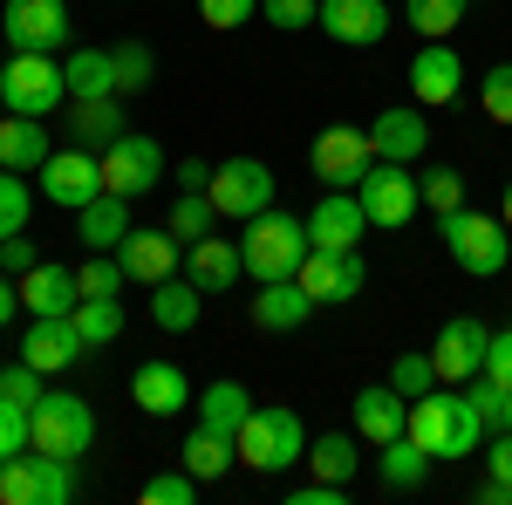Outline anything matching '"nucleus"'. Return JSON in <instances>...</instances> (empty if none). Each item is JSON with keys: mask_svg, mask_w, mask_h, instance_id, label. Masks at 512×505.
I'll list each match as a JSON object with an SVG mask.
<instances>
[{"mask_svg": "<svg viewBox=\"0 0 512 505\" xmlns=\"http://www.w3.org/2000/svg\"><path fill=\"white\" fill-rule=\"evenodd\" d=\"M239 260L253 280H294V267L308 260V219H294V212H260V219H246L239 226Z\"/></svg>", "mask_w": 512, "mask_h": 505, "instance_id": "obj_3", "label": "nucleus"}, {"mask_svg": "<svg viewBox=\"0 0 512 505\" xmlns=\"http://www.w3.org/2000/svg\"><path fill=\"white\" fill-rule=\"evenodd\" d=\"M355 410V437L362 444H390V437H403V417H410V396H396L390 383H369L349 396Z\"/></svg>", "mask_w": 512, "mask_h": 505, "instance_id": "obj_24", "label": "nucleus"}, {"mask_svg": "<svg viewBox=\"0 0 512 505\" xmlns=\"http://www.w3.org/2000/svg\"><path fill=\"white\" fill-rule=\"evenodd\" d=\"M355 465H362V451H355L349 430L308 437V471H315V478H328V485H355Z\"/></svg>", "mask_w": 512, "mask_h": 505, "instance_id": "obj_35", "label": "nucleus"}, {"mask_svg": "<svg viewBox=\"0 0 512 505\" xmlns=\"http://www.w3.org/2000/svg\"><path fill=\"white\" fill-rule=\"evenodd\" d=\"M76 355H89V342L76 335L69 314H35V321H28V335H21V362H35L41 376H55V369H69Z\"/></svg>", "mask_w": 512, "mask_h": 505, "instance_id": "obj_21", "label": "nucleus"}, {"mask_svg": "<svg viewBox=\"0 0 512 505\" xmlns=\"http://www.w3.org/2000/svg\"><path fill=\"white\" fill-rule=\"evenodd\" d=\"M151 76H158V55H151L144 41H123L117 48V96H144Z\"/></svg>", "mask_w": 512, "mask_h": 505, "instance_id": "obj_42", "label": "nucleus"}, {"mask_svg": "<svg viewBox=\"0 0 512 505\" xmlns=\"http://www.w3.org/2000/svg\"><path fill=\"white\" fill-rule=\"evenodd\" d=\"M0 396H14L21 410H35L41 396H48V389H41V369L35 362H7V369H0Z\"/></svg>", "mask_w": 512, "mask_h": 505, "instance_id": "obj_47", "label": "nucleus"}, {"mask_svg": "<svg viewBox=\"0 0 512 505\" xmlns=\"http://www.w3.org/2000/svg\"><path fill=\"white\" fill-rule=\"evenodd\" d=\"M478 505H512V485H506V478H492V471H485V485H478Z\"/></svg>", "mask_w": 512, "mask_h": 505, "instance_id": "obj_56", "label": "nucleus"}, {"mask_svg": "<svg viewBox=\"0 0 512 505\" xmlns=\"http://www.w3.org/2000/svg\"><path fill=\"white\" fill-rule=\"evenodd\" d=\"M82 287H76V267H48V260H35V267L21 273V308L28 314H76Z\"/></svg>", "mask_w": 512, "mask_h": 505, "instance_id": "obj_27", "label": "nucleus"}, {"mask_svg": "<svg viewBox=\"0 0 512 505\" xmlns=\"http://www.w3.org/2000/svg\"><path fill=\"white\" fill-rule=\"evenodd\" d=\"M164 226L192 246V239H205L212 226H219V205H212L205 192H178V198H171V219H164Z\"/></svg>", "mask_w": 512, "mask_h": 505, "instance_id": "obj_39", "label": "nucleus"}, {"mask_svg": "<svg viewBox=\"0 0 512 505\" xmlns=\"http://www.w3.org/2000/svg\"><path fill=\"white\" fill-rule=\"evenodd\" d=\"M294 280L308 287V301H315V308H349L355 294L369 287V267H362V253H328V246H308V260L294 267Z\"/></svg>", "mask_w": 512, "mask_h": 505, "instance_id": "obj_11", "label": "nucleus"}, {"mask_svg": "<svg viewBox=\"0 0 512 505\" xmlns=\"http://www.w3.org/2000/svg\"><path fill=\"white\" fill-rule=\"evenodd\" d=\"M123 130H130V117H123L117 96H82L76 117H69V144H82V151H110Z\"/></svg>", "mask_w": 512, "mask_h": 505, "instance_id": "obj_29", "label": "nucleus"}, {"mask_svg": "<svg viewBox=\"0 0 512 505\" xmlns=\"http://www.w3.org/2000/svg\"><path fill=\"white\" fill-rule=\"evenodd\" d=\"M499 219H506V226H512V185H506V205H499Z\"/></svg>", "mask_w": 512, "mask_h": 505, "instance_id": "obj_57", "label": "nucleus"}, {"mask_svg": "<svg viewBox=\"0 0 512 505\" xmlns=\"http://www.w3.org/2000/svg\"><path fill=\"white\" fill-rule=\"evenodd\" d=\"M437 239H444V253L472 273V280H492V273H506V260H512V226L492 219V212H472V205L444 212V219H437Z\"/></svg>", "mask_w": 512, "mask_h": 505, "instance_id": "obj_4", "label": "nucleus"}, {"mask_svg": "<svg viewBox=\"0 0 512 505\" xmlns=\"http://www.w3.org/2000/svg\"><path fill=\"white\" fill-rule=\"evenodd\" d=\"M14 314H21V280H7V273H0V328H7Z\"/></svg>", "mask_w": 512, "mask_h": 505, "instance_id": "obj_55", "label": "nucleus"}, {"mask_svg": "<svg viewBox=\"0 0 512 505\" xmlns=\"http://www.w3.org/2000/svg\"><path fill=\"white\" fill-rule=\"evenodd\" d=\"M0 117H7V96H0Z\"/></svg>", "mask_w": 512, "mask_h": 505, "instance_id": "obj_58", "label": "nucleus"}, {"mask_svg": "<svg viewBox=\"0 0 512 505\" xmlns=\"http://www.w3.org/2000/svg\"><path fill=\"white\" fill-rule=\"evenodd\" d=\"M260 14H267V21H274L280 35H301V28H315L321 0H260Z\"/></svg>", "mask_w": 512, "mask_h": 505, "instance_id": "obj_49", "label": "nucleus"}, {"mask_svg": "<svg viewBox=\"0 0 512 505\" xmlns=\"http://www.w3.org/2000/svg\"><path fill=\"white\" fill-rule=\"evenodd\" d=\"M233 444H239V465H253V471L308 465V424H301L294 403H260V410H246V424H239Z\"/></svg>", "mask_w": 512, "mask_h": 505, "instance_id": "obj_2", "label": "nucleus"}, {"mask_svg": "<svg viewBox=\"0 0 512 505\" xmlns=\"http://www.w3.org/2000/svg\"><path fill=\"white\" fill-rule=\"evenodd\" d=\"M178 185H185V192H205V185H212V164H205V157H185V164H178Z\"/></svg>", "mask_w": 512, "mask_h": 505, "instance_id": "obj_54", "label": "nucleus"}, {"mask_svg": "<svg viewBox=\"0 0 512 505\" xmlns=\"http://www.w3.org/2000/svg\"><path fill=\"white\" fill-rule=\"evenodd\" d=\"M0 28H7V48L55 55V48H69V0H7Z\"/></svg>", "mask_w": 512, "mask_h": 505, "instance_id": "obj_15", "label": "nucleus"}, {"mask_svg": "<svg viewBox=\"0 0 512 505\" xmlns=\"http://www.w3.org/2000/svg\"><path fill=\"white\" fill-rule=\"evenodd\" d=\"M76 499V465L69 458H55V451H21V458H7L0 471V505H69Z\"/></svg>", "mask_w": 512, "mask_h": 505, "instance_id": "obj_6", "label": "nucleus"}, {"mask_svg": "<svg viewBox=\"0 0 512 505\" xmlns=\"http://www.w3.org/2000/svg\"><path fill=\"white\" fill-rule=\"evenodd\" d=\"M28 424H35V451H55V458H89V444H96V410L69 396V389H48L35 410H28Z\"/></svg>", "mask_w": 512, "mask_h": 505, "instance_id": "obj_7", "label": "nucleus"}, {"mask_svg": "<svg viewBox=\"0 0 512 505\" xmlns=\"http://www.w3.org/2000/svg\"><path fill=\"white\" fill-rule=\"evenodd\" d=\"M287 505H349V485L315 478V485H294V492H287Z\"/></svg>", "mask_w": 512, "mask_h": 505, "instance_id": "obj_52", "label": "nucleus"}, {"mask_svg": "<svg viewBox=\"0 0 512 505\" xmlns=\"http://www.w3.org/2000/svg\"><path fill=\"white\" fill-rule=\"evenodd\" d=\"M35 185L48 205H62V212H82L89 198L103 192V157L82 151V144H69V151H55L48 164L35 171Z\"/></svg>", "mask_w": 512, "mask_h": 505, "instance_id": "obj_14", "label": "nucleus"}, {"mask_svg": "<svg viewBox=\"0 0 512 505\" xmlns=\"http://www.w3.org/2000/svg\"><path fill=\"white\" fill-rule=\"evenodd\" d=\"M403 430L431 451V458H472L478 444H485V417H478V403L465 396V389H431V396H417L410 403V417H403Z\"/></svg>", "mask_w": 512, "mask_h": 505, "instance_id": "obj_1", "label": "nucleus"}, {"mask_svg": "<svg viewBox=\"0 0 512 505\" xmlns=\"http://www.w3.org/2000/svg\"><path fill=\"white\" fill-rule=\"evenodd\" d=\"M369 144H376V157L383 164H417V157L431 151V123H424V103H396V110H383V117L369 123Z\"/></svg>", "mask_w": 512, "mask_h": 505, "instance_id": "obj_22", "label": "nucleus"}, {"mask_svg": "<svg viewBox=\"0 0 512 505\" xmlns=\"http://www.w3.org/2000/svg\"><path fill=\"white\" fill-rule=\"evenodd\" d=\"M123 273L137 280V287H158V280H171L178 273V260H185V239L171 233V226H130L117 246Z\"/></svg>", "mask_w": 512, "mask_h": 505, "instance_id": "obj_16", "label": "nucleus"}, {"mask_svg": "<svg viewBox=\"0 0 512 505\" xmlns=\"http://www.w3.org/2000/svg\"><path fill=\"white\" fill-rule=\"evenodd\" d=\"M69 321H76V335L89 342V355L110 349V342L123 335V308H117V301H76V314H69Z\"/></svg>", "mask_w": 512, "mask_h": 505, "instance_id": "obj_37", "label": "nucleus"}, {"mask_svg": "<svg viewBox=\"0 0 512 505\" xmlns=\"http://www.w3.org/2000/svg\"><path fill=\"white\" fill-rule=\"evenodd\" d=\"M76 287H82V301H117L123 287H130V273H123L117 253H96V260L76 267Z\"/></svg>", "mask_w": 512, "mask_h": 505, "instance_id": "obj_40", "label": "nucleus"}, {"mask_svg": "<svg viewBox=\"0 0 512 505\" xmlns=\"http://www.w3.org/2000/svg\"><path fill=\"white\" fill-rule=\"evenodd\" d=\"M390 389L396 396H410V403H417V396H431L437 389V362H431V349H403L390 362Z\"/></svg>", "mask_w": 512, "mask_h": 505, "instance_id": "obj_41", "label": "nucleus"}, {"mask_svg": "<svg viewBox=\"0 0 512 505\" xmlns=\"http://www.w3.org/2000/svg\"><path fill=\"white\" fill-rule=\"evenodd\" d=\"M198 314H205V294H198L192 280H158L151 287V321H158L164 335H185V328H198Z\"/></svg>", "mask_w": 512, "mask_h": 505, "instance_id": "obj_31", "label": "nucleus"}, {"mask_svg": "<svg viewBox=\"0 0 512 505\" xmlns=\"http://www.w3.org/2000/svg\"><path fill=\"white\" fill-rule=\"evenodd\" d=\"M485 471L512 485V430H499V437H492V451H485Z\"/></svg>", "mask_w": 512, "mask_h": 505, "instance_id": "obj_53", "label": "nucleus"}, {"mask_svg": "<svg viewBox=\"0 0 512 505\" xmlns=\"http://www.w3.org/2000/svg\"><path fill=\"white\" fill-rule=\"evenodd\" d=\"M485 349H492V328L478 321V314H458V321H444L431 342V362H437V383L465 389L472 376H485Z\"/></svg>", "mask_w": 512, "mask_h": 505, "instance_id": "obj_12", "label": "nucleus"}, {"mask_svg": "<svg viewBox=\"0 0 512 505\" xmlns=\"http://www.w3.org/2000/svg\"><path fill=\"white\" fill-rule=\"evenodd\" d=\"M144 505H192L198 499V478L192 471H158V478H144Z\"/></svg>", "mask_w": 512, "mask_h": 505, "instance_id": "obj_45", "label": "nucleus"}, {"mask_svg": "<svg viewBox=\"0 0 512 505\" xmlns=\"http://www.w3.org/2000/svg\"><path fill=\"white\" fill-rule=\"evenodd\" d=\"M62 76H69V96H117V48H76L69 62H62Z\"/></svg>", "mask_w": 512, "mask_h": 505, "instance_id": "obj_33", "label": "nucleus"}, {"mask_svg": "<svg viewBox=\"0 0 512 505\" xmlns=\"http://www.w3.org/2000/svg\"><path fill=\"white\" fill-rule=\"evenodd\" d=\"M369 233V212L355 192H321V205L308 212V246H328V253H355Z\"/></svg>", "mask_w": 512, "mask_h": 505, "instance_id": "obj_18", "label": "nucleus"}, {"mask_svg": "<svg viewBox=\"0 0 512 505\" xmlns=\"http://www.w3.org/2000/svg\"><path fill=\"white\" fill-rule=\"evenodd\" d=\"M315 28L328 41H342V48H376L390 35V7L383 0H321Z\"/></svg>", "mask_w": 512, "mask_h": 505, "instance_id": "obj_17", "label": "nucleus"}, {"mask_svg": "<svg viewBox=\"0 0 512 505\" xmlns=\"http://www.w3.org/2000/svg\"><path fill=\"white\" fill-rule=\"evenodd\" d=\"M41 253H35V239L28 233H14V239H0V273H14V280H21V273L35 267Z\"/></svg>", "mask_w": 512, "mask_h": 505, "instance_id": "obj_51", "label": "nucleus"}, {"mask_svg": "<svg viewBox=\"0 0 512 505\" xmlns=\"http://www.w3.org/2000/svg\"><path fill=\"white\" fill-rule=\"evenodd\" d=\"M239 458V444L226 437V430H212V424H198L192 437H185V471H192L198 485H212V478H226Z\"/></svg>", "mask_w": 512, "mask_h": 505, "instance_id": "obj_34", "label": "nucleus"}, {"mask_svg": "<svg viewBox=\"0 0 512 505\" xmlns=\"http://www.w3.org/2000/svg\"><path fill=\"white\" fill-rule=\"evenodd\" d=\"M485 376H492L499 389H512V321L492 335V349H485Z\"/></svg>", "mask_w": 512, "mask_h": 505, "instance_id": "obj_50", "label": "nucleus"}, {"mask_svg": "<svg viewBox=\"0 0 512 505\" xmlns=\"http://www.w3.org/2000/svg\"><path fill=\"white\" fill-rule=\"evenodd\" d=\"M35 444V424H28V410L14 403V396H0V458H21Z\"/></svg>", "mask_w": 512, "mask_h": 505, "instance_id": "obj_46", "label": "nucleus"}, {"mask_svg": "<svg viewBox=\"0 0 512 505\" xmlns=\"http://www.w3.org/2000/svg\"><path fill=\"white\" fill-rule=\"evenodd\" d=\"M123 233H130V198H117V192H96L76 212V239L89 253H117Z\"/></svg>", "mask_w": 512, "mask_h": 505, "instance_id": "obj_28", "label": "nucleus"}, {"mask_svg": "<svg viewBox=\"0 0 512 505\" xmlns=\"http://www.w3.org/2000/svg\"><path fill=\"white\" fill-rule=\"evenodd\" d=\"M198 424L226 430V437H239V424H246V410H253V396H246V383H233V376H219V383L198 389Z\"/></svg>", "mask_w": 512, "mask_h": 505, "instance_id": "obj_32", "label": "nucleus"}, {"mask_svg": "<svg viewBox=\"0 0 512 505\" xmlns=\"http://www.w3.org/2000/svg\"><path fill=\"white\" fill-rule=\"evenodd\" d=\"M96 157H103V192H117V198H144L164 185V151H158V137H144V130H123L117 144Z\"/></svg>", "mask_w": 512, "mask_h": 505, "instance_id": "obj_10", "label": "nucleus"}, {"mask_svg": "<svg viewBox=\"0 0 512 505\" xmlns=\"http://www.w3.org/2000/svg\"><path fill=\"white\" fill-rule=\"evenodd\" d=\"M205 198L219 205V219H260L267 205H274V171L260 164V157H226V164H212V185Z\"/></svg>", "mask_w": 512, "mask_h": 505, "instance_id": "obj_8", "label": "nucleus"}, {"mask_svg": "<svg viewBox=\"0 0 512 505\" xmlns=\"http://www.w3.org/2000/svg\"><path fill=\"white\" fill-rule=\"evenodd\" d=\"M308 287L301 280H260V294H253V328H267V335H294V328H308Z\"/></svg>", "mask_w": 512, "mask_h": 505, "instance_id": "obj_25", "label": "nucleus"}, {"mask_svg": "<svg viewBox=\"0 0 512 505\" xmlns=\"http://www.w3.org/2000/svg\"><path fill=\"white\" fill-rule=\"evenodd\" d=\"M239 273H246V260H239V239H192L185 246V280H192L198 294H226V287H239Z\"/></svg>", "mask_w": 512, "mask_h": 505, "instance_id": "obj_23", "label": "nucleus"}, {"mask_svg": "<svg viewBox=\"0 0 512 505\" xmlns=\"http://www.w3.org/2000/svg\"><path fill=\"white\" fill-rule=\"evenodd\" d=\"M0 471H7V458H0Z\"/></svg>", "mask_w": 512, "mask_h": 505, "instance_id": "obj_59", "label": "nucleus"}, {"mask_svg": "<svg viewBox=\"0 0 512 505\" xmlns=\"http://www.w3.org/2000/svg\"><path fill=\"white\" fill-rule=\"evenodd\" d=\"M458 89H465L458 48H451V41H424L417 62H410V96H417L424 110H437V103H458Z\"/></svg>", "mask_w": 512, "mask_h": 505, "instance_id": "obj_19", "label": "nucleus"}, {"mask_svg": "<svg viewBox=\"0 0 512 505\" xmlns=\"http://www.w3.org/2000/svg\"><path fill=\"white\" fill-rule=\"evenodd\" d=\"M0 96H7V110H14V117H48V110H62V103H69V76H62V62H55V55L14 48V55H7V69H0Z\"/></svg>", "mask_w": 512, "mask_h": 505, "instance_id": "obj_5", "label": "nucleus"}, {"mask_svg": "<svg viewBox=\"0 0 512 505\" xmlns=\"http://www.w3.org/2000/svg\"><path fill=\"white\" fill-rule=\"evenodd\" d=\"M28 212H35V185H28V171H0V239L28 233Z\"/></svg>", "mask_w": 512, "mask_h": 505, "instance_id": "obj_38", "label": "nucleus"}, {"mask_svg": "<svg viewBox=\"0 0 512 505\" xmlns=\"http://www.w3.org/2000/svg\"><path fill=\"white\" fill-rule=\"evenodd\" d=\"M369 164H376L369 130H355V123H328V130L315 137V178L328 185V192H355Z\"/></svg>", "mask_w": 512, "mask_h": 505, "instance_id": "obj_13", "label": "nucleus"}, {"mask_svg": "<svg viewBox=\"0 0 512 505\" xmlns=\"http://www.w3.org/2000/svg\"><path fill=\"white\" fill-rule=\"evenodd\" d=\"M253 14H260V0H198V21H205V28H219V35L246 28Z\"/></svg>", "mask_w": 512, "mask_h": 505, "instance_id": "obj_48", "label": "nucleus"}, {"mask_svg": "<svg viewBox=\"0 0 512 505\" xmlns=\"http://www.w3.org/2000/svg\"><path fill=\"white\" fill-rule=\"evenodd\" d=\"M417 192H424V205L444 219V212H458V205H465V178H458L451 164H437V171H424V178H417Z\"/></svg>", "mask_w": 512, "mask_h": 505, "instance_id": "obj_44", "label": "nucleus"}, {"mask_svg": "<svg viewBox=\"0 0 512 505\" xmlns=\"http://www.w3.org/2000/svg\"><path fill=\"white\" fill-rule=\"evenodd\" d=\"M130 403H137L144 417H178L185 403H198V389L185 383L178 362H137V369H130Z\"/></svg>", "mask_w": 512, "mask_h": 505, "instance_id": "obj_20", "label": "nucleus"}, {"mask_svg": "<svg viewBox=\"0 0 512 505\" xmlns=\"http://www.w3.org/2000/svg\"><path fill=\"white\" fill-rule=\"evenodd\" d=\"M478 103H485V117L506 123L512 130V62H492L485 76H478Z\"/></svg>", "mask_w": 512, "mask_h": 505, "instance_id": "obj_43", "label": "nucleus"}, {"mask_svg": "<svg viewBox=\"0 0 512 505\" xmlns=\"http://www.w3.org/2000/svg\"><path fill=\"white\" fill-rule=\"evenodd\" d=\"M48 157H55V137L41 130V117H14V110L0 117V171H28L35 178Z\"/></svg>", "mask_w": 512, "mask_h": 505, "instance_id": "obj_26", "label": "nucleus"}, {"mask_svg": "<svg viewBox=\"0 0 512 505\" xmlns=\"http://www.w3.org/2000/svg\"><path fill=\"white\" fill-rule=\"evenodd\" d=\"M431 465H437V458L417 444V437H410V430H403V437H390V444H376V478H383L390 492H417V485L431 478Z\"/></svg>", "mask_w": 512, "mask_h": 505, "instance_id": "obj_30", "label": "nucleus"}, {"mask_svg": "<svg viewBox=\"0 0 512 505\" xmlns=\"http://www.w3.org/2000/svg\"><path fill=\"white\" fill-rule=\"evenodd\" d=\"M355 198H362V212H369V226H390V233H403L410 219H417V205H424V192H417V178H410V164H369L362 171V185H355Z\"/></svg>", "mask_w": 512, "mask_h": 505, "instance_id": "obj_9", "label": "nucleus"}, {"mask_svg": "<svg viewBox=\"0 0 512 505\" xmlns=\"http://www.w3.org/2000/svg\"><path fill=\"white\" fill-rule=\"evenodd\" d=\"M465 7H472V0H403V21L424 41H451L458 21H465Z\"/></svg>", "mask_w": 512, "mask_h": 505, "instance_id": "obj_36", "label": "nucleus"}]
</instances>
